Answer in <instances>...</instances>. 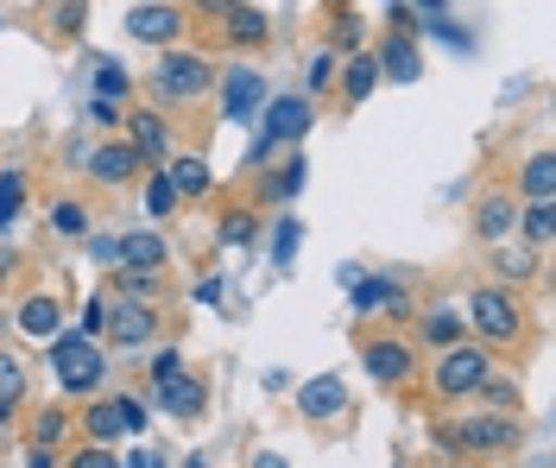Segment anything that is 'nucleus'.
<instances>
[{
    "label": "nucleus",
    "mask_w": 556,
    "mask_h": 468,
    "mask_svg": "<svg viewBox=\"0 0 556 468\" xmlns=\"http://www.w3.org/2000/svg\"><path fill=\"white\" fill-rule=\"evenodd\" d=\"M45 361H51V374H58V387L64 393H96L102 387V374H108V355H102V342L96 336H70V329H58L51 336V349H45Z\"/></svg>",
    "instance_id": "obj_1"
},
{
    "label": "nucleus",
    "mask_w": 556,
    "mask_h": 468,
    "mask_svg": "<svg viewBox=\"0 0 556 468\" xmlns=\"http://www.w3.org/2000/svg\"><path fill=\"white\" fill-rule=\"evenodd\" d=\"M311 121H316V109H311V96H266V121H260V140H253V165H266L273 159V146H285V140H304L311 134Z\"/></svg>",
    "instance_id": "obj_2"
},
{
    "label": "nucleus",
    "mask_w": 556,
    "mask_h": 468,
    "mask_svg": "<svg viewBox=\"0 0 556 468\" xmlns=\"http://www.w3.org/2000/svg\"><path fill=\"white\" fill-rule=\"evenodd\" d=\"M208 83H215V64L197 58V51H165L152 64V96L159 102H197V96H208Z\"/></svg>",
    "instance_id": "obj_3"
},
{
    "label": "nucleus",
    "mask_w": 556,
    "mask_h": 468,
    "mask_svg": "<svg viewBox=\"0 0 556 468\" xmlns=\"http://www.w3.org/2000/svg\"><path fill=\"white\" fill-rule=\"evenodd\" d=\"M486 374H493V361H486L481 342H450L443 361H437V393L443 399H468Z\"/></svg>",
    "instance_id": "obj_4"
},
{
    "label": "nucleus",
    "mask_w": 556,
    "mask_h": 468,
    "mask_svg": "<svg viewBox=\"0 0 556 468\" xmlns=\"http://www.w3.org/2000/svg\"><path fill=\"white\" fill-rule=\"evenodd\" d=\"M102 336L114 349H139V342L159 336V311H152L146 298H114V291H108V329Z\"/></svg>",
    "instance_id": "obj_5"
},
{
    "label": "nucleus",
    "mask_w": 556,
    "mask_h": 468,
    "mask_svg": "<svg viewBox=\"0 0 556 468\" xmlns=\"http://www.w3.org/2000/svg\"><path fill=\"white\" fill-rule=\"evenodd\" d=\"M468 317H475V329H481L486 342H513L519 336V298L513 291H500V286H481L475 298H468Z\"/></svg>",
    "instance_id": "obj_6"
},
{
    "label": "nucleus",
    "mask_w": 556,
    "mask_h": 468,
    "mask_svg": "<svg viewBox=\"0 0 556 468\" xmlns=\"http://www.w3.org/2000/svg\"><path fill=\"white\" fill-rule=\"evenodd\" d=\"M361 367L380 387H405L417 374V355H412V342H399V336H374V342H361Z\"/></svg>",
    "instance_id": "obj_7"
},
{
    "label": "nucleus",
    "mask_w": 556,
    "mask_h": 468,
    "mask_svg": "<svg viewBox=\"0 0 556 468\" xmlns=\"http://www.w3.org/2000/svg\"><path fill=\"white\" fill-rule=\"evenodd\" d=\"M127 38H139V45H177L184 38V7H172V0H139L134 13H127Z\"/></svg>",
    "instance_id": "obj_8"
},
{
    "label": "nucleus",
    "mask_w": 556,
    "mask_h": 468,
    "mask_svg": "<svg viewBox=\"0 0 556 468\" xmlns=\"http://www.w3.org/2000/svg\"><path fill=\"white\" fill-rule=\"evenodd\" d=\"M298 412H304L311 425H336V418L348 412V387L336 380V374H316V380L298 387Z\"/></svg>",
    "instance_id": "obj_9"
},
{
    "label": "nucleus",
    "mask_w": 556,
    "mask_h": 468,
    "mask_svg": "<svg viewBox=\"0 0 556 468\" xmlns=\"http://www.w3.org/2000/svg\"><path fill=\"white\" fill-rule=\"evenodd\" d=\"M253 109H266V83L260 71H228L222 76V121H253Z\"/></svg>",
    "instance_id": "obj_10"
},
{
    "label": "nucleus",
    "mask_w": 556,
    "mask_h": 468,
    "mask_svg": "<svg viewBox=\"0 0 556 468\" xmlns=\"http://www.w3.org/2000/svg\"><path fill=\"white\" fill-rule=\"evenodd\" d=\"M424 45H417V33H392L374 51V64H380V76H392V83H417L424 76V58H417Z\"/></svg>",
    "instance_id": "obj_11"
},
{
    "label": "nucleus",
    "mask_w": 556,
    "mask_h": 468,
    "mask_svg": "<svg viewBox=\"0 0 556 468\" xmlns=\"http://www.w3.org/2000/svg\"><path fill=\"white\" fill-rule=\"evenodd\" d=\"M127 146H134L139 165H152V172H159V165L172 159V127H165L152 109H139V114H134V140H127Z\"/></svg>",
    "instance_id": "obj_12"
},
{
    "label": "nucleus",
    "mask_w": 556,
    "mask_h": 468,
    "mask_svg": "<svg viewBox=\"0 0 556 468\" xmlns=\"http://www.w3.org/2000/svg\"><path fill=\"white\" fill-rule=\"evenodd\" d=\"M513 228H519V203L506 190H486L481 210H475V235L481 241H513Z\"/></svg>",
    "instance_id": "obj_13"
},
{
    "label": "nucleus",
    "mask_w": 556,
    "mask_h": 468,
    "mask_svg": "<svg viewBox=\"0 0 556 468\" xmlns=\"http://www.w3.org/2000/svg\"><path fill=\"white\" fill-rule=\"evenodd\" d=\"M20 336H38V342H51L58 329H64V304L51 298V291H33V298H20Z\"/></svg>",
    "instance_id": "obj_14"
},
{
    "label": "nucleus",
    "mask_w": 556,
    "mask_h": 468,
    "mask_svg": "<svg viewBox=\"0 0 556 468\" xmlns=\"http://www.w3.org/2000/svg\"><path fill=\"white\" fill-rule=\"evenodd\" d=\"M462 450H513L519 443V418L506 412V418H468L462 431H455Z\"/></svg>",
    "instance_id": "obj_15"
},
{
    "label": "nucleus",
    "mask_w": 556,
    "mask_h": 468,
    "mask_svg": "<svg viewBox=\"0 0 556 468\" xmlns=\"http://www.w3.org/2000/svg\"><path fill=\"white\" fill-rule=\"evenodd\" d=\"M152 387H159V405H165L172 418H197L208 405V387L197 374H172V380H152Z\"/></svg>",
    "instance_id": "obj_16"
},
{
    "label": "nucleus",
    "mask_w": 556,
    "mask_h": 468,
    "mask_svg": "<svg viewBox=\"0 0 556 468\" xmlns=\"http://www.w3.org/2000/svg\"><path fill=\"white\" fill-rule=\"evenodd\" d=\"M354 286V311L374 317V311H392V317H412V298L392 286V279H348Z\"/></svg>",
    "instance_id": "obj_17"
},
{
    "label": "nucleus",
    "mask_w": 556,
    "mask_h": 468,
    "mask_svg": "<svg viewBox=\"0 0 556 468\" xmlns=\"http://www.w3.org/2000/svg\"><path fill=\"white\" fill-rule=\"evenodd\" d=\"M83 165H89V178H96V184H127V178L139 172V159H134V146H127V140L96 146V152H89Z\"/></svg>",
    "instance_id": "obj_18"
},
{
    "label": "nucleus",
    "mask_w": 556,
    "mask_h": 468,
    "mask_svg": "<svg viewBox=\"0 0 556 468\" xmlns=\"http://www.w3.org/2000/svg\"><path fill=\"white\" fill-rule=\"evenodd\" d=\"M165 235H152V228H139V235H121V266H139V273H165Z\"/></svg>",
    "instance_id": "obj_19"
},
{
    "label": "nucleus",
    "mask_w": 556,
    "mask_h": 468,
    "mask_svg": "<svg viewBox=\"0 0 556 468\" xmlns=\"http://www.w3.org/2000/svg\"><path fill=\"white\" fill-rule=\"evenodd\" d=\"M222 20H228V38H235L241 51H253V45H266V38H273V20H266L260 7H247V0H235Z\"/></svg>",
    "instance_id": "obj_20"
},
{
    "label": "nucleus",
    "mask_w": 556,
    "mask_h": 468,
    "mask_svg": "<svg viewBox=\"0 0 556 468\" xmlns=\"http://www.w3.org/2000/svg\"><path fill=\"white\" fill-rule=\"evenodd\" d=\"M493 273H500V279H513V286H519V279H531V273H538V248H531V241H493Z\"/></svg>",
    "instance_id": "obj_21"
},
{
    "label": "nucleus",
    "mask_w": 556,
    "mask_h": 468,
    "mask_svg": "<svg viewBox=\"0 0 556 468\" xmlns=\"http://www.w3.org/2000/svg\"><path fill=\"white\" fill-rule=\"evenodd\" d=\"M374 83H380V64H374V51H348L342 96H348V102H367V96H374Z\"/></svg>",
    "instance_id": "obj_22"
},
{
    "label": "nucleus",
    "mask_w": 556,
    "mask_h": 468,
    "mask_svg": "<svg viewBox=\"0 0 556 468\" xmlns=\"http://www.w3.org/2000/svg\"><path fill=\"white\" fill-rule=\"evenodd\" d=\"M177 203H184V197H177V184H172V172H152V178L139 184V210H146V216L152 222H165L177 210Z\"/></svg>",
    "instance_id": "obj_23"
},
{
    "label": "nucleus",
    "mask_w": 556,
    "mask_h": 468,
    "mask_svg": "<svg viewBox=\"0 0 556 468\" xmlns=\"http://www.w3.org/2000/svg\"><path fill=\"white\" fill-rule=\"evenodd\" d=\"M525 197L531 203H556V152H531L525 159Z\"/></svg>",
    "instance_id": "obj_24"
},
{
    "label": "nucleus",
    "mask_w": 556,
    "mask_h": 468,
    "mask_svg": "<svg viewBox=\"0 0 556 468\" xmlns=\"http://www.w3.org/2000/svg\"><path fill=\"white\" fill-rule=\"evenodd\" d=\"M172 184H177V197H203L215 184V172H208V159H172Z\"/></svg>",
    "instance_id": "obj_25"
},
{
    "label": "nucleus",
    "mask_w": 556,
    "mask_h": 468,
    "mask_svg": "<svg viewBox=\"0 0 556 468\" xmlns=\"http://www.w3.org/2000/svg\"><path fill=\"white\" fill-rule=\"evenodd\" d=\"M519 228H525V241H531V248H551V235H556V203H525Z\"/></svg>",
    "instance_id": "obj_26"
},
{
    "label": "nucleus",
    "mask_w": 556,
    "mask_h": 468,
    "mask_svg": "<svg viewBox=\"0 0 556 468\" xmlns=\"http://www.w3.org/2000/svg\"><path fill=\"white\" fill-rule=\"evenodd\" d=\"M127 89H134V76L121 64H96V102H127Z\"/></svg>",
    "instance_id": "obj_27"
},
{
    "label": "nucleus",
    "mask_w": 556,
    "mask_h": 468,
    "mask_svg": "<svg viewBox=\"0 0 556 468\" xmlns=\"http://www.w3.org/2000/svg\"><path fill=\"white\" fill-rule=\"evenodd\" d=\"M64 437H70V412H64V405H51V412H38V418H33V443L51 450V443H64Z\"/></svg>",
    "instance_id": "obj_28"
},
{
    "label": "nucleus",
    "mask_w": 556,
    "mask_h": 468,
    "mask_svg": "<svg viewBox=\"0 0 556 468\" xmlns=\"http://www.w3.org/2000/svg\"><path fill=\"white\" fill-rule=\"evenodd\" d=\"M114 437H127V431H121L114 399H108V405H89V443H114Z\"/></svg>",
    "instance_id": "obj_29"
},
{
    "label": "nucleus",
    "mask_w": 556,
    "mask_h": 468,
    "mask_svg": "<svg viewBox=\"0 0 556 468\" xmlns=\"http://www.w3.org/2000/svg\"><path fill=\"white\" fill-rule=\"evenodd\" d=\"M20 210H26V178H20V172H7V178H0V228H7V222H20Z\"/></svg>",
    "instance_id": "obj_30"
},
{
    "label": "nucleus",
    "mask_w": 556,
    "mask_h": 468,
    "mask_svg": "<svg viewBox=\"0 0 556 468\" xmlns=\"http://www.w3.org/2000/svg\"><path fill=\"white\" fill-rule=\"evenodd\" d=\"M424 342H437V349L462 342V324H455V311H430V317H424Z\"/></svg>",
    "instance_id": "obj_31"
},
{
    "label": "nucleus",
    "mask_w": 556,
    "mask_h": 468,
    "mask_svg": "<svg viewBox=\"0 0 556 468\" xmlns=\"http://www.w3.org/2000/svg\"><path fill=\"white\" fill-rule=\"evenodd\" d=\"M0 399H7V405L26 399V367H20V355H0Z\"/></svg>",
    "instance_id": "obj_32"
},
{
    "label": "nucleus",
    "mask_w": 556,
    "mask_h": 468,
    "mask_svg": "<svg viewBox=\"0 0 556 468\" xmlns=\"http://www.w3.org/2000/svg\"><path fill=\"white\" fill-rule=\"evenodd\" d=\"M51 228H58V235H89V216H83V203H51Z\"/></svg>",
    "instance_id": "obj_33"
},
{
    "label": "nucleus",
    "mask_w": 556,
    "mask_h": 468,
    "mask_svg": "<svg viewBox=\"0 0 556 468\" xmlns=\"http://www.w3.org/2000/svg\"><path fill=\"white\" fill-rule=\"evenodd\" d=\"M475 393H486V405H493V412H513V405H519V387H513V380H493V374H486Z\"/></svg>",
    "instance_id": "obj_34"
},
{
    "label": "nucleus",
    "mask_w": 556,
    "mask_h": 468,
    "mask_svg": "<svg viewBox=\"0 0 556 468\" xmlns=\"http://www.w3.org/2000/svg\"><path fill=\"white\" fill-rule=\"evenodd\" d=\"M298 241H304V228H298V222H278V235H273V260H278V266H291V260H298Z\"/></svg>",
    "instance_id": "obj_35"
},
{
    "label": "nucleus",
    "mask_w": 556,
    "mask_h": 468,
    "mask_svg": "<svg viewBox=\"0 0 556 468\" xmlns=\"http://www.w3.org/2000/svg\"><path fill=\"white\" fill-rule=\"evenodd\" d=\"M298 190H304V159H291V165L273 178V203H291Z\"/></svg>",
    "instance_id": "obj_36"
},
{
    "label": "nucleus",
    "mask_w": 556,
    "mask_h": 468,
    "mask_svg": "<svg viewBox=\"0 0 556 468\" xmlns=\"http://www.w3.org/2000/svg\"><path fill=\"white\" fill-rule=\"evenodd\" d=\"M102 329H108V291H96V298L83 304V336H96V342H102Z\"/></svg>",
    "instance_id": "obj_37"
},
{
    "label": "nucleus",
    "mask_w": 556,
    "mask_h": 468,
    "mask_svg": "<svg viewBox=\"0 0 556 468\" xmlns=\"http://www.w3.org/2000/svg\"><path fill=\"white\" fill-rule=\"evenodd\" d=\"M146 374H152V380H172V374H184V355H177L172 342H165V349H159V355L146 361Z\"/></svg>",
    "instance_id": "obj_38"
},
{
    "label": "nucleus",
    "mask_w": 556,
    "mask_h": 468,
    "mask_svg": "<svg viewBox=\"0 0 556 468\" xmlns=\"http://www.w3.org/2000/svg\"><path fill=\"white\" fill-rule=\"evenodd\" d=\"M159 291V273H139V266H127V279H121V298H152Z\"/></svg>",
    "instance_id": "obj_39"
},
{
    "label": "nucleus",
    "mask_w": 556,
    "mask_h": 468,
    "mask_svg": "<svg viewBox=\"0 0 556 468\" xmlns=\"http://www.w3.org/2000/svg\"><path fill=\"white\" fill-rule=\"evenodd\" d=\"M70 468H114V450H108V443H83V450L70 456Z\"/></svg>",
    "instance_id": "obj_40"
},
{
    "label": "nucleus",
    "mask_w": 556,
    "mask_h": 468,
    "mask_svg": "<svg viewBox=\"0 0 556 468\" xmlns=\"http://www.w3.org/2000/svg\"><path fill=\"white\" fill-rule=\"evenodd\" d=\"M114 412H121V431H146V405H139L134 393H121V399H114Z\"/></svg>",
    "instance_id": "obj_41"
},
{
    "label": "nucleus",
    "mask_w": 556,
    "mask_h": 468,
    "mask_svg": "<svg viewBox=\"0 0 556 468\" xmlns=\"http://www.w3.org/2000/svg\"><path fill=\"white\" fill-rule=\"evenodd\" d=\"M253 235H260V228H253V216H228V228H222V241H228V248H247Z\"/></svg>",
    "instance_id": "obj_42"
},
{
    "label": "nucleus",
    "mask_w": 556,
    "mask_h": 468,
    "mask_svg": "<svg viewBox=\"0 0 556 468\" xmlns=\"http://www.w3.org/2000/svg\"><path fill=\"white\" fill-rule=\"evenodd\" d=\"M329 83H336V58H329V51H316V58H311V96H316V89H329Z\"/></svg>",
    "instance_id": "obj_43"
},
{
    "label": "nucleus",
    "mask_w": 556,
    "mask_h": 468,
    "mask_svg": "<svg viewBox=\"0 0 556 468\" xmlns=\"http://www.w3.org/2000/svg\"><path fill=\"white\" fill-rule=\"evenodd\" d=\"M89 253H96L102 266H121V235H89Z\"/></svg>",
    "instance_id": "obj_44"
},
{
    "label": "nucleus",
    "mask_w": 556,
    "mask_h": 468,
    "mask_svg": "<svg viewBox=\"0 0 556 468\" xmlns=\"http://www.w3.org/2000/svg\"><path fill=\"white\" fill-rule=\"evenodd\" d=\"M190 304H222V279H215V273L197 279V286H190Z\"/></svg>",
    "instance_id": "obj_45"
},
{
    "label": "nucleus",
    "mask_w": 556,
    "mask_h": 468,
    "mask_svg": "<svg viewBox=\"0 0 556 468\" xmlns=\"http://www.w3.org/2000/svg\"><path fill=\"white\" fill-rule=\"evenodd\" d=\"M336 45H342V51H361V20H354V13H342V26H336Z\"/></svg>",
    "instance_id": "obj_46"
},
{
    "label": "nucleus",
    "mask_w": 556,
    "mask_h": 468,
    "mask_svg": "<svg viewBox=\"0 0 556 468\" xmlns=\"http://www.w3.org/2000/svg\"><path fill=\"white\" fill-rule=\"evenodd\" d=\"M89 121H96V127H114V121H121V102H89Z\"/></svg>",
    "instance_id": "obj_47"
},
{
    "label": "nucleus",
    "mask_w": 556,
    "mask_h": 468,
    "mask_svg": "<svg viewBox=\"0 0 556 468\" xmlns=\"http://www.w3.org/2000/svg\"><path fill=\"white\" fill-rule=\"evenodd\" d=\"M58 26H64V33H76V26H83V0H64V13H58Z\"/></svg>",
    "instance_id": "obj_48"
},
{
    "label": "nucleus",
    "mask_w": 556,
    "mask_h": 468,
    "mask_svg": "<svg viewBox=\"0 0 556 468\" xmlns=\"http://www.w3.org/2000/svg\"><path fill=\"white\" fill-rule=\"evenodd\" d=\"M26 468H58V456H51L45 443H33V450H26Z\"/></svg>",
    "instance_id": "obj_49"
},
{
    "label": "nucleus",
    "mask_w": 556,
    "mask_h": 468,
    "mask_svg": "<svg viewBox=\"0 0 556 468\" xmlns=\"http://www.w3.org/2000/svg\"><path fill=\"white\" fill-rule=\"evenodd\" d=\"M114 468H159V456H146V450H134V456H114Z\"/></svg>",
    "instance_id": "obj_50"
},
{
    "label": "nucleus",
    "mask_w": 556,
    "mask_h": 468,
    "mask_svg": "<svg viewBox=\"0 0 556 468\" xmlns=\"http://www.w3.org/2000/svg\"><path fill=\"white\" fill-rule=\"evenodd\" d=\"M190 7H197V13H208V20H222V13H228L235 0H190Z\"/></svg>",
    "instance_id": "obj_51"
},
{
    "label": "nucleus",
    "mask_w": 556,
    "mask_h": 468,
    "mask_svg": "<svg viewBox=\"0 0 556 468\" xmlns=\"http://www.w3.org/2000/svg\"><path fill=\"white\" fill-rule=\"evenodd\" d=\"M253 468H285V456H260V463H253Z\"/></svg>",
    "instance_id": "obj_52"
},
{
    "label": "nucleus",
    "mask_w": 556,
    "mask_h": 468,
    "mask_svg": "<svg viewBox=\"0 0 556 468\" xmlns=\"http://www.w3.org/2000/svg\"><path fill=\"white\" fill-rule=\"evenodd\" d=\"M417 7H424V13H443V0H417Z\"/></svg>",
    "instance_id": "obj_53"
},
{
    "label": "nucleus",
    "mask_w": 556,
    "mask_h": 468,
    "mask_svg": "<svg viewBox=\"0 0 556 468\" xmlns=\"http://www.w3.org/2000/svg\"><path fill=\"white\" fill-rule=\"evenodd\" d=\"M0 425H13V405H7V399H0Z\"/></svg>",
    "instance_id": "obj_54"
},
{
    "label": "nucleus",
    "mask_w": 556,
    "mask_h": 468,
    "mask_svg": "<svg viewBox=\"0 0 556 468\" xmlns=\"http://www.w3.org/2000/svg\"><path fill=\"white\" fill-rule=\"evenodd\" d=\"M0 273H13V253H0Z\"/></svg>",
    "instance_id": "obj_55"
}]
</instances>
